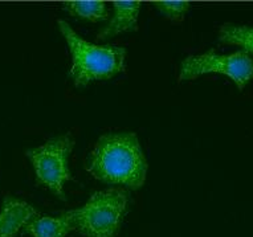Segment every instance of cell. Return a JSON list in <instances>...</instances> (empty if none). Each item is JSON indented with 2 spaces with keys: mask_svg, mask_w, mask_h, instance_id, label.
Segmentation results:
<instances>
[{
  "mask_svg": "<svg viewBox=\"0 0 253 237\" xmlns=\"http://www.w3.org/2000/svg\"><path fill=\"white\" fill-rule=\"evenodd\" d=\"M86 170L101 182L138 190L145 184L147 162L135 134H105L89 155Z\"/></svg>",
  "mask_w": 253,
  "mask_h": 237,
  "instance_id": "1",
  "label": "cell"
},
{
  "mask_svg": "<svg viewBox=\"0 0 253 237\" xmlns=\"http://www.w3.org/2000/svg\"><path fill=\"white\" fill-rule=\"evenodd\" d=\"M58 29L67 40L72 53L69 76L76 86L91 81L112 79L125 69L126 49L114 45H96L80 38L67 21L58 20Z\"/></svg>",
  "mask_w": 253,
  "mask_h": 237,
  "instance_id": "2",
  "label": "cell"
},
{
  "mask_svg": "<svg viewBox=\"0 0 253 237\" xmlns=\"http://www.w3.org/2000/svg\"><path fill=\"white\" fill-rule=\"evenodd\" d=\"M129 199L125 190L94 192L83 208L72 209L75 231L85 237H116L129 209Z\"/></svg>",
  "mask_w": 253,
  "mask_h": 237,
  "instance_id": "3",
  "label": "cell"
},
{
  "mask_svg": "<svg viewBox=\"0 0 253 237\" xmlns=\"http://www.w3.org/2000/svg\"><path fill=\"white\" fill-rule=\"evenodd\" d=\"M73 147L75 138L71 134H65L52 138L44 145L25 153L34 166L38 183L49 188L62 200L67 199L64 186L72 179L68 160Z\"/></svg>",
  "mask_w": 253,
  "mask_h": 237,
  "instance_id": "4",
  "label": "cell"
},
{
  "mask_svg": "<svg viewBox=\"0 0 253 237\" xmlns=\"http://www.w3.org/2000/svg\"><path fill=\"white\" fill-rule=\"evenodd\" d=\"M207 73H220L232 79L239 90H243L253 79V60L244 50L231 54H217L213 49L183 60L179 81L194 79Z\"/></svg>",
  "mask_w": 253,
  "mask_h": 237,
  "instance_id": "5",
  "label": "cell"
},
{
  "mask_svg": "<svg viewBox=\"0 0 253 237\" xmlns=\"http://www.w3.org/2000/svg\"><path fill=\"white\" fill-rule=\"evenodd\" d=\"M38 209L16 198H5L0 213V237H15L34 217Z\"/></svg>",
  "mask_w": 253,
  "mask_h": 237,
  "instance_id": "6",
  "label": "cell"
},
{
  "mask_svg": "<svg viewBox=\"0 0 253 237\" xmlns=\"http://www.w3.org/2000/svg\"><path fill=\"white\" fill-rule=\"evenodd\" d=\"M114 16L105 28L97 35L98 40L114 38L124 32H135L138 29V16L141 1H114Z\"/></svg>",
  "mask_w": 253,
  "mask_h": 237,
  "instance_id": "7",
  "label": "cell"
},
{
  "mask_svg": "<svg viewBox=\"0 0 253 237\" xmlns=\"http://www.w3.org/2000/svg\"><path fill=\"white\" fill-rule=\"evenodd\" d=\"M71 231H75L73 211L56 217L36 216L24 227V232L34 237H65Z\"/></svg>",
  "mask_w": 253,
  "mask_h": 237,
  "instance_id": "8",
  "label": "cell"
},
{
  "mask_svg": "<svg viewBox=\"0 0 253 237\" xmlns=\"http://www.w3.org/2000/svg\"><path fill=\"white\" fill-rule=\"evenodd\" d=\"M64 9L73 17H80L85 20L104 21L108 19L109 11L104 1L100 0H80V1H65Z\"/></svg>",
  "mask_w": 253,
  "mask_h": 237,
  "instance_id": "9",
  "label": "cell"
},
{
  "mask_svg": "<svg viewBox=\"0 0 253 237\" xmlns=\"http://www.w3.org/2000/svg\"><path fill=\"white\" fill-rule=\"evenodd\" d=\"M219 40L223 44L240 46L245 53L253 54V27L225 24L220 28Z\"/></svg>",
  "mask_w": 253,
  "mask_h": 237,
  "instance_id": "10",
  "label": "cell"
},
{
  "mask_svg": "<svg viewBox=\"0 0 253 237\" xmlns=\"http://www.w3.org/2000/svg\"><path fill=\"white\" fill-rule=\"evenodd\" d=\"M158 9L172 21H180L190 9V3L184 0H163V1H155Z\"/></svg>",
  "mask_w": 253,
  "mask_h": 237,
  "instance_id": "11",
  "label": "cell"
}]
</instances>
